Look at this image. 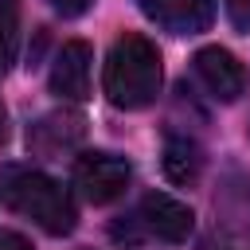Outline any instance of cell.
<instances>
[{
    "mask_svg": "<svg viewBox=\"0 0 250 250\" xmlns=\"http://www.w3.org/2000/svg\"><path fill=\"white\" fill-rule=\"evenodd\" d=\"M164 172L172 184H195L203 172V148L191 137H168L164 141Z\"/></svg>",
    "mask_w": 250,
    "mask_h": 250,
    "instance_id": "8",
    "label": "cell"
},
{
    "mask_svg": "<svg viewBox=\"0 0 250 250\" xmlns=\"http://www.w3.org/2000/svg\"><path fill=\"white\" fill-rule=\"evenodd\" d=\"M199 82L207 86L211 98L219 102H238L246 94V66L227 51V47H199L191 59Z\"/></svg>",
    "mask_w": 250,
    "mask_h": 250,
    "instance_id": "4",
    "label": "cell"
},
{
    "mask_svg": "<svg viewBox=\"0 0 250 250\" xmlns=\"http://www.w3.org/2000/svg\"><path fill=\"white\" fill-rule=\"evenodd\" d=\"M227 16L238 31H250V0H227Z\"/></svg>",
    "mask_w": 250,
    "mask_h": 250,
    "instance_id": "10",
    "label": "cell"
},
{
    "mask_svg": "<svg viewBox=\"0 0 250 250\" xmlns=\"http://www.w3.org/2000/svg\"><path fill=\"white\" fill-rule=\"evenodd\" d=\"M160 82H164V66H160L156 43L137 35V31L117 35L109 55H105V70H102V90H105L109 105L145 109L156 102Z\"/></svg>",
    "mask_w": 250,
    "mask_h": 250,
    "instance_id": "1",
    "label": "cell"
},
{
    "mask_svg": "<svg viewBox=\"0 0 250 250\" xmlns=\"http://www.w3.org/2000/svg\"><path fill=\"white\" fill-rule=\"evenodd\" d=\"M16 39H20V4L0 0V74L16 59Z\"/></svg>",
    "mask_w": 250,
    "mask_h": 250,
    "instance_id": "9",
    "label": "cell"
},
{
    "mask_svg": "<svg viewBox=\"0 0 250 250\" xmlns=\"http://www.w3.org/2000/svg\"><path fill=\"white\" fill-rule=\"evenodd\" d=\"M141 12L172 35H195L211 23L215 0H137Z\"/></svg>",
    "mask_w": 250,
    "mask_h": 250,
    "instance_id": "7",
    "label": "cell"
},
{
    "mask_svg": "<svg viewBox=\"0 0 250 250\" xmlns=\"http://www.w3.org/2000/svg\"><path fill=\"white\" fill-rule=\"evenodd\" d=\"M0 250H31V242L16 230H0Z\"/></svg>",
    "mask_w": 250,
    "mask_h": 250,
    "instance_id": "12",
    "label": "cell"
},
{
    "mask_svg": "<svg viewBox=\"0 0 250 250\" xmlns=\"http://www.w3.org/2000/svg\"><path fill=\"white\" fill-rule=\"evenodd\" d=\"M4 199L12 203V211L31 219L47 234H70L74 230V219H78L74 199L47 172H8L4 176Z\"/></svg>",
    "mask_w": 250,
    "mask_h": 250,
    "instance_id": "2",
    "label": "cell"
},
{
    "mask_svg": "<svg viewBox=\"0 0 250 250\" xmlns=\"http://www.w3.org/2000/svg\"><path fill=\"white\" fill-rule=\"evenodd\" d=\"M90 62H94L90 43H82V39L62 43L51 62V94L62 102H82L90 94Z\"/></svg>",
    "mask_w": 250,
    "mask_h": 250,
    "instance_id": "5",
    "label": "cell"
},
{
    "mask_svg": "<svg viewBox=\"0 0 250 250\" xmlns=\"http://www.w3.org/2000/svg\"><path fill=\"white\" fill-rule=\"evenodd\" d=\"M90 4H94V0H51V8H55L62 20H74V16H82Z\"/></svg>",
    "mask_w": 250,
    "mask_h": 250,
    "instance_id": "11",
    "label": "cell"
},
{
    "mask_svg": "<svg viewBox=\"0 0 250 250\" xmlns=\"http://www.w3.org/2000/svg\"><path fill=\"white\" fill-rule=\"evenodd\" d=\"M137 219L145 223L148 234H156V238H164V242H184V238L191 234V227H195L191 207L180 203V199L168 195V191H148V195L141 199Z\"/></svg>",
    "mask_w": 250,
    "mask_h": 250,
    "instance_id": "6",
    "label": "cell"
},
{
    "mask_svg": "<svg viewBox=\"0 0 250 250\" xmlns=\"http://www.w3.org/2000/svg\"><path fill=\"white\" fill-rule=\"evenodd\" d=\"M129 180H133V168L117 152H86L74 164V184L86 195V203H94V207L113 203L117 195H125Z\"/></svg>",
    "mask_w": 250,
    "mask_h": 250,
    "instance_id": "3",
    "label": "cell"
}]
</instances>
